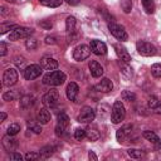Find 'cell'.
<instances>
[{
    "instance_id": "6da1fadb",
    "label": "cell",
    "mask_w": 161,
    "mask_h": 161,
    "mask_svg": "<svg viewBox=\"0 0 161 161\" xmlns=\"http://www.w3.org/2000/svg\"><path fill=\"white\" fill-rule=\"evenodd\" d=\"M65 78H67V75L63 72H60V70H52V72H48L43 77V83L47 84V86L57 87V86L63 84Z\"/></svg>"
},
{
    "instance_id": "7a4b0ae2",
    "label": "cell",
    "mask_w": 161,
    "mask_h": 161,
    "mask_svg": "<svg viewBox=\"0 0 161 161\" xmlns=\"http://www.w3.org/2000/svg\"><path fill=\"white\" fill-rule=\"evenodd\" d=\"M126 116V109L125 106L121 101H116L113 107H112V113H111V121L113 123H119L125 119Z\"/></svg>"
},
{
    "instance_id": "3957f363",
    "label": "cell",
    "mask_w": 161,
    "mask_h": 161,
    "mask_svg": "<svg viewBox=\"0 0 161 161\" xmlns=\"http://www.w3.org/2000/svg\"><path fill=\"white\" fill-rule=\"evenodd\" d=\"M58 101H59V92L55 88H50L42 98V102L47 108H53L58 103Z\"/></svg>"
},
{
    "instance_id": "277c9868",
    "label": "cell",
    "mask_w": 161,
    "mask_h": 161,
    "mask_svg": "<svg viewBox=\"0 0 161 161\" xmlns=\"http://www.w3.org/2000/svg\"><path fill=\"white\" fill-rule=\"evenodd\" d=\"M33 33H34V29H31V28L18 26V28L14 29L13 31H10L9 39H10V40H19V39H24V38H30V35H31Z\"/></svg>"
},
{
    "instance_id": "5b68a950",
    "label": "cell",
    "mask_w": 161,
    "mask_h": 161,
    "mask_svg": "<svg viewBox=\"0 0 161 161\" xmlns=\"http://www.w3.org/2000/svg\"><path fill=\"white\" fill-rule=\"evenodd\" d=\"M136 48H137V52L143 57H152L156 54V48L151 43H147L143 40H138L136 44Z\"/></svg>"
},
{
    "instance_id": "8992f818",
    "label": "cell",
    "mask_w": 161,
    "mask_h": 161,
    "mask_svg": "<svg viewBox=\"0 0 161 161\" xmlns=\"http://www.w3.org/2000/svg\"><path fill=\"white\" fill-rule=\"evenodd\" d=\"M43 72V68L42 65H38V64H30L28 67H25V69L23 70V75L26 80H33L35 78H38Z\"/></svg>"
},
{
    "instance_id": "52a82bcc",
    "label": "cell",
    "mask_w": 161,
    "mask_h": 161,
    "mask_svg": "<svg viewBox=\"0 0 161 161\" xmlns=\"http://www.w3.org/2000/svg\"><path fill=\"white\" fill-rule=\"evenodd\" d=\"M91 52H92L91 48H89L88 45H86V44L77 45V47L74 48V50H73V58H74V60H77V62L86 60V59L89 57Z\"/></svg>"
},
{
    "instance_id": "ba28073f",
    "label": "cell",
    "mask_w": 161,
    "mask_h": 161,
    "mask_svg": "<svg viewBox=\"0 0 161 161\" xmlns=\"http://www.w3.org/2000/svg\"><path fill=\"white\" fill-rule=\"evenodd\" d=\"M108 30H109L111 34H112L114 38H117L118 40H122V42H123V40H127V38H128V35H127L125 28L121 26L119 24L108 23Z\"/></svg>"
},
{
    "instance_id": "9c48e42d",
    "label": "cell",
    "mask_w": 161,
    "mask_h": 161,
    "mask_svg": "<svg viewBox=\"0 0 161 161\" xmlns=\"http://www.w3.org/2000/svg\"><path fill=\"white\" fill-rule=\"evenodd\" d=\"M18 82V70L15 68H8L3 74V84L5 87H11Z\"/></svg>"
},
{
    "instance_id": "30bf717a",
    "label": "cell",
    "mask_w": 161,
    "mask_h": 161,
    "mask_svg": "<svg viewBox=\"0 0 161 161\" xmlns=\"http://www.w3.org/2000/svg\"><path fill=\"white\" fill-rule=\"evenodd\" d=\"M94 117H96L94 109L91 108V107H88V106H84V107L80 109V112H79L77 119H78V122H80V123H89V122H92V121L94 119Z\"/></svg>"
},
{
    "instance_id": "8fae6325",
    "label": "cell",
    "mask_w": 161,
    "mask_h": 161,
    "mask_svg": "<svg viewBox=\"0 0 161 161\" xmlns=\"http://www.w3.org/2000/svg\"><path fill=\"white\" fill-rule=\"evenodd\" d=\"M68 126H69V117L65 113H60L58 116V122H57V126H55V135L57 136H63Z\"/></svg>"
},
{
    "instance_id": "7c38bea8",
    "label": "cell",
    "mask_w": 161,
    "mask_h": 161,
    "mask_svg": "<svg viewBox=\"0 0 161 161\" xmlns=\"http://www.w3.org/2000/svg\"><path fill=\"white\" fill-rule=\"evenodd\" d=\"M89 48H91L92 53H94L96 55H103V54H106V52H107L106 44H104L103 42H101V40H97V39L91 40Z\"/></svg>"
},
{
    "instance_id": "4fadbf2b",
    "label": "cell",
    "mask_w": 161,
    "mask_h": 161,
    "mask_svg": "<svg viewBox=\"0 0 161 161\" xmlns=\"http://www.w3.org/2000/svg\"><path fill=\"white\" fill-rule=\"evenodd\" d=\"M3 146H4V148L6 151L14 152L16 150V147H18V140L14 138V136H11V135L8 133L6 136L3 137Z\"/></svg>"
},
{
    "instance_id": "5bb4252c",
    "label": "cell",
    "mask_w": 161,
    "mask_h": 161,
    "mask_svg": "<svg viewBox=\"0 0 161 161\" xmlns=\"http://www.w3.org/2000/svg\"><path fill=\"white\" fill-rule=\"evenodd\" d=\"M40 65L43 69L45 70H55L58 68V62L54 59V58H50V57H43L40 59Z\"/></svg>"
},
{
    "instance_id": "9a60e30c",
    "label": "cell",
    "mask_w": 161,
    "mask_h": 161,
    "mask_svg": "<svg viewBox=\"0 0 161 161\" xmlns=\"http://www.w3.org/2000/svg\"><path fill=\"white\" fill-rule=\"evenodd\" d=\"M88 68H89V72H91L92 77H94V78L102 77V74H103V67L97 60H91L89 64H88Z\"/></svg>"
},
{
    "instance_id": "2e32d148",
    "label": "cell",
    "mask_w": 161,
    "mask_h": 161,
    "mask_svg": "<svg viewBox=\"0 0 161 161\" xmlns=\"http://www.w3.org/2000/svg\"><path fill=\"white\" fill-rule=\"evenodd\" d=\"M113 47H114V49H116V53H117L118 58H119L122 62H125V63H130V62H131V55H130V53L127 52V49H126L125 47H122L121 44H114Z\"/></svg>"
},
{
    "instance_id": "e0dca14e",
    "label": "cell",
    "mask_w": 161,
    "mask_h": 161,
    "mask_svg": "<svg viewBox=\"0 0 161 161\" xmlns=\"http://www.w3.org/2000/svg\"><path fill=\"white\" fill-rule=\"evenodd\" d=\"M98 92H102V93H108V92H111L112 91V88H113V84H112V80H109L108 78H103V79H101V82L99 83H97L96 84V87H94Z\"/></svg>"
},
{
    "instance_id": "ac0fdd59",
    "label": "cell",
    "mask_w": 161,
    "mask_h": 161,
    "mask_svg": "<svg viewBox=\"0 0 161 161\" xmlns=\"http://www.w3.org/2000/svg\"><path fill=\"white\" fill-rule=\"evenodd\" d=\"M78 91H79L78 84L74 83V82H70V83L67 86V91H65L67 98H68L69 101H75V98H77V96H78Z\"/></svg>"
},
{
    "instance_id": "d6986e66",
    "label": "cell",
    "mask_w": 161,
    "mask_h": 161,
    "mask_svg": "<svg viewBox=\"0 0 161 161\" xmlns=\"http://www.w3.org/2000/svg\"><path fill=\"white\" fill-rule=\"evenodd\" d=\"M142 136H143V137H145L147 141L152 142V143L156 146V148H158V147H160L161 141H160V138L157 137V135H156L155 132H152V131H145V132L142 133Z\"/></svg>"
},
{
    "instance_id": "ffe728a7",
    "label": "cell",
    "mask_w": 161,
    "mask_h": 161,
    "mask_svg": "<svg viewBox=\"0 0 161 161\" xmlns=\"http://www.w3.org/2000/svg\"><path fill=\"white\" fill-rule=\"evenodd\" d=\"M38 122L40 125H47L49 121H50V112L47 109V108H42L39 112H38Z\"/></svg>"
},
{
    "instance_id": "44dd1931",
    "label": "cell",
    "mask_w": 161,
    "mask_h": 161,
    "mask_svg": "<svg viewBox=\"0 0 161 161\" xmlns=\"http://www.w3.org/2000/svg\"><path fill=\"white\" fill-rule=\"evenodd\" d=\"M75 24H77V20H75L74 16H68V18H67V20H65V29H67V33H68V34L74 33Z\"/></svg>"
},
{
    "instance_id": "7402d4cb",
    "label": "cell",
    "mask_w": 161,
    "mask_h": 161,
    "mask_svg": "<svg viewBox=\"0 0 161 161\" xmlns=\"http://www.w3.org/2000/svg\"><path fill=\"white\" fill-rule=\"evenodd\" d=\"M86 137H88V140L91 141H97L99 138V132L94 127H88L86 130Z\"/></svg>"
},
{
    "instance_id": "603a6c76",
    "label": "cell",
    "mask_w": 161,
    "mask_h": 161,
    "mask_svg": "<svg viewBox=\"0 0 161 161\" xmlns=\"http://www.w3.org/2000/svg\"><path fill=\"white\" fill-rule=\"evenodd\" d=\"M54 146H50V145H48V146H44V147H42L40 148V157L42 158H48V157H50L52 155H53V152H54Z\"/></svg>"
},
{
    "instance_id": "cb8c5ba5",
    "label": "cell",
    "mask_w": 161,
    "mask_h": 161,
    "mask_svg": "<svg viewBox=\"0 0 161 161\" xmlns=\"http://www.w3.org/2000/svg\"><path fill=\"white\" fill-rule=\"evenodd\" d=\"M127 153H128V156H130L131 158H135V160L142 158V157L145 156V152H143V151L136 150V148H130V150L127 151Z\"/></svg>"
},
{
    "instance_id": "d4e9b609",
    "label": "cell",
    "mask_w": 161,
    "mask_h": 161,
    "mask_svg": "<svg viewBox=\"0 0 161 161\" xmlns=\"http://www.w3.org/2000/svg\"><path fill=\"white\" fill-rule=\"evenodd\" d=\"M19 98V93L16 92V91H8V92H5L4 94H3V99L4 101H15V99H18Z\"/></svg>"
},
{
    "instance_id": "484cf974",
    "label": "cell",
    "mask_w": 161,
    "mask_h": 161,
    "mask_svg": "<svg viewBox=\"0 0 161 161\" xmlns=\"http://www.w3.org/2000/svg\"><path fill=\"white\" fill-rule=\"evenodd\" d=\"M19 25H16V24H10V23H3L1 25H0V33L1 34H5V33H8L9 30L10 31H13L14 29H16Z\"/></svg>"
},
{
    "instance_id": "4316f807",
    "label": "cell",
    "mask_w": 161,
    "mask_h": 161,
    "mask_svg": "<svg viewBox=\"0 0 161 161\" xmlns=\"http://www.w3.org/2000/svg\"><path fill=\"white\" fill-rule=\"evenodd\" d=\"M39 3L48 8H57L63 3V0H39Z\"/></svg>"
},
{
    "instance_id": "83f0119b",
    "label": "cell",
    "mask_w": 161,
    "mask_h": 161,
    "mask_svg": "<svg viewBox=\"0 0 161 161\" xmlns=\"http://www.w3.org/2000/svg\"><path fill=\"white\" fill-rule=\"evenodd\" d=\"M142 5L146 10L147 14H152L155 10V5H153V0H142Z\"/></svg>"
},
{
    "instance_id": "f1b7e54d",
    "label": "cell",
    "mask_w": 161,
    "mask_h": 161,
    "mask_svg": "<svg viewBox=\"0 0 161 161\" xmlns=\"http://www.w3.org/2000/svg\"><path fill=\"white\" fill-rule=\"evenodd\" d=\"M151 74L155 78H160L161 77V64H158V63L152 64V67H151Z\"/></svg>"
},
{
    "instance_id": "f546056e",
    "label": "cell",
    "mask_w": 161,
    "mask_h": 161,
    "mask_svg": "<svg viewBox=\"0 0 161 161\" xmlns=\"http://www.w3.org/2000/svg\"><path fill=\"white\" fill-rule=\"evenodd\" d=\"M122 99L123 101H128V102H133L136 99V94L132 93L131 91H123L122 92Z\"/></svg>"
},
{
    "instance_id": "4dcf8cb0",
    "label": "cell",
    "mask_w": 161,
    "mask_h": 161,
    "mask_svg": "<svg viewBox=\"0 0 161 161\" xmlns=\"http://www.w3.org/2000/svg\"><path fill=\"white\" fill-rule=\"evenodd\" d=\"M20 103H21V107H23V108H29L30 106H33V97H30V96H24V97L21 98Z\"/></svg>"
},
{
    "instance_id": "1f68e13d",
    "label": "cell",
    "mask_w": 161,
    "mask_h": 161,
    "mask_svg": "<svg viewBox=\"0 0 161 161\" xmlns=\"http://www.w3.org/2000/svg\"><path fill=\"white\" fill-rule=\"evenodd\" d=\"M19 131H20V125L19 123H11L8 127V133L11 135V136H15L16 133H19Z\"/></svg>"
},
{
    "instance_id": "d6a6232c",
    "label": "cell",
    "mask_w": 161,
    "mask_h": 161,
    "mask_svg": "<svg viewBox=\"0 0 161 161\" xmlns=\"http://www.w3.org/2000/svg\"><path fill=\"white\" fill-rule=\"evenodd\" d=\"M28 128H29L30 131H33L34 133H40V132H42V127H40V125L34 123V122H28Z\"/></svg>"
},
{
    "instance_id": "836d02e7",
    "label": "cell",
    "mask_w": 161,
    "mask_h": 161,
    "mask_svg": "<svg viewBox=\"0 0 161 161\" xmlns=\"http://www.w3.org/2000/svg\"><path fill=\"white\" fill-rule=\"evenodd\" d=\"M84 137H86V130H83V128H77V130L74 131V138H75V140L82 141Z\"/></svg>"
},
{
    "instance_id": "e575fe53",
    "label": "cell",
    "mask_w": 161,
    "mask_h": 161,
    "mask_svg": "<svg viewBox=\"0 0 161 161\" xmlns=\"http://www.w3.org/2000/svg\"><path fill=\"white\" fill-rule=\"evenodd\" d=\"M14 63H15V65L18 67V68H20V69H25L24 68V64H25V58L24 57H15L14 58Z\"/></svg>"
},
{
    "instance_id": "d590c367",
    "label": "cell",
    "mask_w": 161,
    "mask_h": 161,
    "mask_svg": "<svg viewBox=\"0 0 161 161\" xmlns=\"http://www.w3.org/2000/svg\"><path fill=\"white\" fill-rule=\"evenodd\" d=\"M25 47H26L28 49H30V50H34V49L38 47V42H36L35 39H30V38H28V40L25 42Z\"/></svg>"
},
{
    "instance_id": "8d00e7d4",
    "label": "cell",
    "mask_w": 161,
    "mask_h": 161,
    "mask_svg": "<svg viewBox=\"0 0 161 161\" xmlns=\"http://www.w3.org/2000/svg\"><path fill=\"white\" fill-rule=\"evenodd\" d=\"M24 158H25L26 161L38 160V158H40V153H38V152H28V153L24 156Z\"/></svg>"
},
{
    "instance_id": "74e56055",
    "label": "cell",
    "mask_w": 161,
    "mask_h": 161,
    "mask_svg": "<svg viewBox=\"0 0 161 161\" xmlns=\"http://www.w3.org/2000/svg\"><path fill=\"white\" fill-rule=\"evenodd\" d=\"M121 5H122V9H123L125 13H130L131 11V8H132L131 0H122L121 1Z\"/></svg>"
},
{
    "instance_id": "f35d334b",
    "label": "cell",
    "mask_w": 161,
    "mask_h": 161,
    "mask_svg": "<svg viewBox=\"0 0 161 161\" xmlns=\"http://www.w3.org/2000/svg\"><path fill=\"white\" fill-rule=\"evenodd\" d=\"M116 137H117V141H118V142H123L127 136H126V133L123 132V130L119 128V130H117V132H116Z\"/></svg>"
},
{
    "instance_id": "ab89813d",
    "label": "cell",
    "mask_w": 161,
    "mask_h": 161,
    "mask_svg": "<svg viewBox=\"0 0 161 161\" xmlns=\"http://www.w3.org/2000/svg\"><path fill=\"white\" fill-rule=\"evenodd\" d=\"M157 103H158V99H157V97H155V96H151L150 98H148V107L150 108H155L156 106H157Z\"/></svg>"
},
{
    "instance_id": "60d3db41",
    "label": "cell",
    "mask_w": 161,
    "mask_h": 161,
    "mask_svg": "<svg viewBox=\"0 0 161 161\" xmlns=\"http://www.w3.org/2000/svg\"><path fill=\"white\" fill-rule=\"evenodd\" d=\"M10 160H15V161H21L23 156L18 152H10Z\"/></svg>"
},
{
    "instance_id": "b9f144b4",
    "label": "cell",
    "mask_w": 161,
    "mask_h": 161,
    "mask_svg": "<svg viewBox=\"0 0 161 161\" xmlns=\"http://www.w3.org/2000/svg\"><path fill=\"white\" fill-rule=\"evenodd\" d=\"M121 67H122V69H123L122 73H125L127 77H131V75H132V69H131L128 65H123V64H122Z\"/></svg>"
},
{
    "instance_id": "7bdbcfd3",
    "label": "cell",
    "mask_w": 161,
    "mask_h": 161,
    "mask_svg": "<svg viewBox=\"0 0 161 161\" xmlns=\"http://www.w3.org/2000/svg\"><path fill=\"white\" fill-rule=\"evenodd\" d=\"M45 43L53 45V44H57V39H55L54 36H47V38H45Z\"/></svg>"
},
{
    "instance_id": "ee69618b",
    "label": "cell",
    "mask_w": 161,
    "mask_h": 161,
    "mask_svg": "<svg viewBox=\"0 0 161 161\" xmlns=\"http://www.w3.org/2000/svg\"><path fill=\"white\" fill-rule=\"evenodd\" d=\"M5 54H6V45H5L4 42H1V43H0V55L4 57Z\"/></svg>"
},
{
    "instance_id": "f6af8a7d",
    "label": "cell",
    "mask_w": 161,
    "mask_h": 161,
    "mask_svg": "<svg viewBox=\"0 0 161 161\" xmlns=\"http://www.w3.org/2000/svg\"><path fill=\"white\" fill-rule=\"evenodd\" d=\"M88 158L92 160V161H97V160H98V157L96 156V153H94L93 151H89V152H88Z\"/></svg>"
},
{
    "instance_id": "bcb514c9",
    "label": "cell",
    "mask_w": 161,
    "mask_h": 161,
    "mask_svg": "<svg viewBox=\"0 0 161 161\" xmlns=\"http://www.w3.org/2000/svg\"><path fill=\"white\" fill-rule=\"evenodd\" d=\"M153 111H155L157 114H161V102H158V103H157V106L153 108Z\"/></svg>"
},
{
    "instance_id": "7dc6e473",
    "label": "cell",
    "mask_w": 161,
    "mask_h": 161,
    "mask_svg": "<svg viewBox=\"0 0 161 161\" xmlns=\"http://www.w3.org/2000/svg\"><path fill=\"white\" fill-rule=\"evenodd\" d=\"M65 1L69 5H78V3H79V0H65Z\"/></svg>"
},
{
    "instance_id": "c3c4849f",
    "label": "cell",
    "mask_w": 161,
    "mask_h": 161,
    "mask_svg": "<svg viewBox=\"0 0 161 161\" xmlns=\"http://www.w3.org/2000/svg\"><path fill=\"white\" fill-rule=\"evenodd\" d=\"M5 118H6V113L5 112H1L0 113V121L3 122V121H5Z\"/></svg>"
},
{
    "instance_id": "681fc988",
    "label": "cell",
    "mask_w": 161,
    "mask_h": 161,
    "mask_svg": "<svg viewBox=\"0 0 161 161\" xmlns=\"http://www.w3.org/2000/svg\"><path fill=\"white\" fill-rule=\"evenodd\" d=\"M6 1H11V3H15L16 0H6Z\"/></svg>"
}]
</instances>
